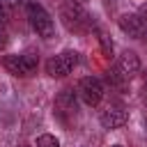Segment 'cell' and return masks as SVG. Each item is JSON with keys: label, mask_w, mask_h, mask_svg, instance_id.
<instances>
[{"label": "cell", "mask_w": 147, "mask_h": 147, "mask_svg": "<svg viewBox=\"0 0 147 147\" xmlns=\"http://www.w3.org/2000/svg\"><path fill=\"white\" fill-rule=\"evenodd\" d=\"M126 119H129V110L124 108L122 101H110V103L99 113V122H101V126L108 129V131L124 126Z\"/></svg>", "instance_id": "6"}, {"label": "cell", "mask_w": 147, "mask_h": 147, "mask_svg": "<svg viewBox=\"0 0 147 147\" xmlns=\"http://www.w3.org/2000/svg\"><path fill=\"white\" fill-rule=\"evenodd\" d=\"M37 147H60V140L53 133H41L37 138Z\"/></svg>", "instance_id": "12"}, {"label": "cell", "mask_w": 147, "mask_h": 147, "mask_svg": "<svg viewBox=\"0 0 147 147\" xmlns=\"http://www.w3.org/2000/svg\"><path fill=\"white\" fill-rule=\"evenodd\" d=\"M138 14H140V18H142V21L147 23V2H145V5H140V9H138Z\"/></svg>", "instance_id": "15"}, {"label": "cell", "mask_w": 147, "mask_h": 147, "mask_svg": "<svg viewBox=\"0 0 147 147\" xmlns=\"http://www.w3.org/2000/svg\"><path fill=\"white\" fill-rule=\"evenodd\" d=\"M76 64H78V53L71 51V48H67V51L53 55V57L46 62V74H48L51 78H64L67 74L74 71Z\"/></svg>", "instance_id": "4"}, {"label": "cell", "mask_w": 147, "mask_h": 147, "mask_svg": "<svg viewBox=\"0 0 147 147\" xmlns=\"http://www.w3.org/2000/svg\"><path fill=\"white\" fill-rule=\"evenodd\" d=\"M25 16H28L30 28L37 32V37H41V39H53L55 37V23H53L51 14L39 2L28 0L25 2Z\"/></svg>", "instance_id": "2"}, {"label": "cell", "mask_w": 147, "mask_h": 147, "mask_svg": "<svg viewBox=\"0 0 147 147\" xmlns=\"http://www.w3.org/2000/svg\"><path fill=\"white\" fill-rule=\"evenodd\" d=\"M113 147H122V145H113Z\"/></svg>", "instance_id": "17"}, {"label": "cell", "mask_w": 147, "mask_h": 147, "mask_svg": "<svg viewBox=\"0 0 147 147\" xmlns=\"http://www.w3.org/2000/svg\"><path fill=\"white\" fill-rule=\"evenodd\" d=\"M115 67L131 80V78H136L138 74H140V57H138V53L136 51H124L119 57H117V62H115Z\"/></svg>", "instance_id": "8"}, {"label": "cell", "mask_w": 147, "mask_h": 147, "mask_svg": "<svg viewBox=\"0 0 147 147\" xmlns=\"http://www.w3.org/2000/svg\"><path fill=\"white\" fill-rule=\"evenodd\" d=\"M145 129H147V119H145Z\"/></svg>", "instance_id": "18"}, {"label": "cell", "mask_w": 147, "mask_h": 147, "mask_svg": "<svg viewBox=\"0 0 147 147\" xmlns=\"http://www.w3.org/2000/svg\"><path fill=\"white\" fill-rule=\"evenodd\" d=\"M142 101L147 103V74H145V78H142Z\"/></svg>", "instance_id": "16"}, {"label": "cell", "mask_w": 147, "mask_h": 147, "mask_svg": "<svg viewBox=\"0 0 147 147\" xmlns=\"http://www.w3.org/2000/svg\"><path fill=\"white\" fill-rule=\"evenodd\" d=\"M60 21L62 25L74 32V34H85L90 32L94 25H92V16L85 11V7L76 0H64L60 5Z\"/></svg>", "instance_id": "1"}, {"label": "cell", "mask_w": 147, "mask_h": 147, "mask_svg": "<svg viewBox=\"0 0 147 147\" xmlns=\"http://www.w3.org/2000/svg\"><path fill=\"white\" fill-rule=\"evenodd\" d=\"M94 32H96V39H99V46H101V53L106 55V57H113V39L108 37V32L106 30H101V28H94Z\"/></svg>", "instance_id": "11"}, {"label": "cell", "mask_w": 147, "mask_h": 147, "mask_svg": "<svg viewBox=\"0 0 147 147\" xmlns=\"http://www.w3.org/2000/svg\"><path fill=\"white\" fill-rule=\"evenodd\" d=\"M106 83H108L113 90H117V92H124V90L129 87V78H126L117 67H110V69L106 71Z\"/></svg>", "instance_id": "10"}, {"label": "cell", "mask_w": 147, "mask_h": 147, "mask_svg": "<svg viewBox=\"0 0 147 147\" xmlns=\"http://www.w3.org/2000/svg\"><path fill=\"white\" fill-rule=\"evenodd\" d=\"M76 94H78V99H80L85 106H99L101 99H103V85H101L99 78H94V76H85V78L78 80Z\"/></svg>", "instance_id": "5"}, {"label": "cell", "mask_w": 147, "mask_h": 147, "mask_svg": "<svg viewBox=\"0 0 147 147\" xmlns=\"http://www.w3.org/2000/svg\"><path fill=\"white\" fill-rule=\"evenodd\" d=\"M7 41H9V39H7V28H5V25H0V51L7 46Z\"/></svg>", "instance_id": "14"}, {"label": "cell", "mask_w": 147, "mask_h": 147, "mask_svg": "<svg viewBox=\"0 0 147 147\" xmlns=\"http://www.w3.org/2000/svg\"><path fill=\"white\" fill-rule=\"evenodd\" d=\"M76 92L71 90V87H64L60 94H57V99H55V113L57 115H76V110H78V101H76Z\"/></svg>", "instance_id": "9"}, {"label": "cell", "mask_w": 147, "mask_h": 147, "mask_svg": "<svg viewBox=\"0 0 147 147\" xmlns=\"http://www.w3.org/2000/svg\"><path fill=\"white\" fill-rule=\"evenodd\" d=\"M2 67L7 74L18 76V78H28L37 71L39 67V57L32 53H14V55H5L2 57Z\"/></svg>", "instance_id": "3"}, {"label": "cell", "mask_w": 147, "mask_h": 147, "mask_svg": "<svg viewBox=\"0 0 147 147\" xmlns=\"http://www.w3.org/2000/svg\"><path fill=\"white\" fill-rule=\"evenodd\" d=\"M119 30L133 39H145L147 37V23L140 18V14H122L119 16Z\"/></svg>", "instance_id": "7"}, {"label": "cell", "mask_w": 147, "mask_h": 147, "mask_svg": "<svg viewBox=\"0 0 147 147\" xmlns=\"http://www.w3.org/2000/svg\"><path fill=\"white\" fill-rule=\"evenodd\" d=\"M9 18H11V5L9 0H0V25H7Z\"/></svg>", "instance_id": "13"}]
</instances>
